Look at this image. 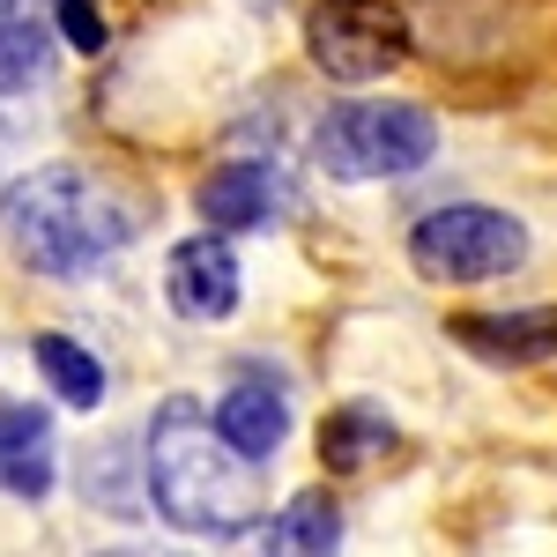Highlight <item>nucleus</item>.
Returning <instances> with one entry per match:
<instances>
[{
	"mask_svg": "<svg viewBox=\"0 0 557 557\" xmlns=\"http://www.w3.org/2000/svg\"><path fill=\"white\" fill-rule=\"evenodd\" d=\"M60 475V446H52V417L38 401H0V491L38 506Z\"/></svg>",
	"mask_w": 557,
	"mask_h": 557,
	"instance_id": "nucleus-8",
	"label": "nucleus"
},
{
	"mask_svg": "<svg viewBox=\"0 0 557 557\" xmlns=\"http://www.w3.org/2000/svg\"><path fill=\"white\" fill-rule=\"evenodd\" d=\"M30 357H38L45 386H52L67 409H97V401H104V364H97L83 343H67V335H38Z\"/></svg>",
	"mask_w": 557,
	"mask_h": 557,
	"instance_id": "nucleus-12",
	"label": "nucleus"
},
{
	"mask_svg": "<svg viewBox=\"0 0 557 557\" xmlns=\"http://www.w3.org/2000/svg\"><path fill=\"white\" fill-rule=\"evenodd\" d=\"M335 550H343V506L327 491H298L268 520V543H260V557H335Z\"/></svg>",
	"mask_w": 557,
	"mask_h": 557,
	"instance_id": "nucleus-11",
	"label": "nucleus"
},
{
	"mask_svg": "<svg viewBox=\"0 0 557 557\" xmlns=\"http://www.w3.org/2000/svg\"><path fill=\"white\" fill-rule=\"evenodd\" d=\"M149 498L186 535H238L260 513V461H238L209 431L201 401L172 394L149 424Z\"/></svg>",
	"mask_w": 557,
	"mask_h": 557,
	"instance_id": "nucleus-2",
	"label": "nucleus"
},
{
	"mask_svg": "<svg viewBox=\"0 0 557 557\" xmlns=\"http://www.w3.org/2000/svg\"><path fill=\"white\" fill-rule=\"evenodd\" d=\"M461 349L491 357V364H535V357H557V305H535V312H469L446 327Z\"/></svg>",
	"mask_w": 557,
	"mask_h": 557,
	"instance_id": "nucleus-9",
	"label": "nucleus"
},
{
	"mask_svg": "<svg viewBox=\"0 0 557 557\" xmlns=\"http://www.w3.org/2000/svg\"><path fill=\"white\" fill-rule=\"evenodd\" d=\"M45 23L23 8V0H0V97L8 89H30L45 75Z\"/></svg>",
	"mask_w": 557,
	"mask_h": 557,
	"instance_id": "nucleus-14",
	"label": "nucleus"
},
{
	"mask_svg": "<svg viewBox=\"0 0 557 557\" xmlns=\"http://www.w3.org/2000/svg\"><path fill=\"white\" fill-rule=\"evenodd\" d=\"M0 223H8V246L30 260L52 283H83L104 260L134 238V209L89 172L67 164H45V172L15 178L0 194Z\"/></svg>",
	"mask_w": 557,
	"mask_h": 557,
	"instance_id": "nucleus-1",
	"label": "nucleus"
},
{
	"mask_svg": "<svg viewBox=\"0 0 557 557\" xmlns=\"http://www.w3.org/2000/svg\"><path fill=\"white\" fill-rule=\"evenodd\" d=\"M409 260L424 283H498L528 260V231H520V215L491 209V201H446V209L417 215Z\"/></svg>",
	"mask_w": 557,
	"mask_h": 557,
	"instance_id": "nucleus-4",
	"label": "nucleus"
},
{
	"mask_svg": "<svg viewBox=\"0 0 557 557\" xmlns=\"http://www.w3.org/2000/svg\"><path fill=\"white\" fill-rule=\"evenodd\" d=\"M283 209H290V186L275 178V164H260V157H231V164H215L201 178L209 231H268V223H283Z\"/></svg>",
	"mask_w": 557,
	"mask_h": 557,
	"instance_id": "nucleus-7",
	"label": "nucleus"
},
{
	"mask_svg": "<svg viewBox=\"0 0 557 557\" xmlns=\"http://www.w3.org/2000/svg\"><path fill=\"white\" fill-rule=\"evenodd\" d=\"M394 446V424H386L380 409H364V401H349V409H335L327 424H320V461L327 469H364L372 454H386Z\"/></svg>",
	"mask_w": 557,
	"mask_h": 557,
	"instance_id": "nucleus-13",
	"label": "nucleus"
},
{
	"mask_svg": "<svg viewBox=\"0 0 557 557\" xmlns=\"http://www.w3.org/2000/svg\"><path fill=\"white\" fill-rule=\"evenodd\" d=\"M209 431L238 461H275V446H283V431H290V409H283V394H268V386H231V394L215 401Z\"/></svg>",
	"mask_w": 557,
	"mask_h": 557,
	"instance_id": "nucleus-10",
	"label": "nucleus"
},
{
	"mask_svg": "<svg viewBox=\"0 0 557 557\" xmlns=\"http://www.w3.org/2000/svg\"><path fill=\"white\" fill-rule=\"evenodd\" d=\"M164 298H172L178 320H223L238 305V253L215 231L178 238L172 260H164Z\"/></svg>",
	"mask_w": 557,
	"mask_h": 557,
	"instance_id": "nucleus-6",
	"label": "nucleus"
},
{
	"mask_svg": "<svg viewBox=\"0 0 557 557\" xmlns=\"http://www.w3.org/2000/svg\"><path fill=\"white\" fill-rule=\"evenodd\" d=\"M312 157L327 178L349 186H372V178H409L438 157V120L424 104H394V97H357L335 104L320 134H312Z\"/></svg>",
	"mask_w": 557,
	"mask_h": 557,
	"instance_id": "nucleus-3",
	"label": "nucleus"
},
{
	"mask_svg": "<svg viewBox=\"0 0 557 557\" xmlns=\"http://www.w3.org/2000/svg\"><path fill=\"white\" fill-rule=\"evenodd\" d=\"M305 52L335 83H380L386 67L409 60V15L401 0H312Z\"/></svg>",
	"mask_w": 557,
	"mask_h": 557,
	"instance_id": "nucleus-5",
	"label": "nucleus"
},
{
	"mask_svg": "<svg viewBox=\"0 0 557 557\" xmlns=\"http://www.w3.org/2000/svg\"><path fill=\"white\" fill-rule=\"evenodd\" d=\"M60 8V38L75 45V52H104V15H97V0H52Z\"/></svg>",
	"mask_w": 557,
	"mask_h": 557,
	"instance_id": "nucleus-15",
	"label": "nucleus"
}]
</instances>
